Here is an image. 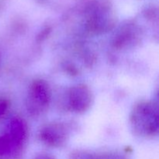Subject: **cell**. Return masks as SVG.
Listing matches in <instances>:
<instances>
[{
	"label": "cell",
	"mask_w": 159,
	"mask_h": 159,
	"mask_svg": "<svg viewBox=\"0 0 159 159\" xmlns=\"http://www.w3.org/2000/svg\"><path fill=\"white\" fill-rule=\"evenodd\" d=\"M83 159H127L121 155L118 154H104L101 155H85Z\"/></svg>",
	"instance_id": "6da1fadb"
},
{
	"label": "cell",
	"mask_w": 159,
	"mask_h": 159,
	"mask_svg": "<svg viewBox=\"0 0 159 159\" xmlns=\"http://www.w3.org/2000/svg\"><path fill=\"white\" fill-rule=\"evenodd\" d=\"M34 159H54V158H53V157L50 156V155H40Z\"/></svg>",
	"instance_id": "7a4b0ae2"
}]
</instances>
